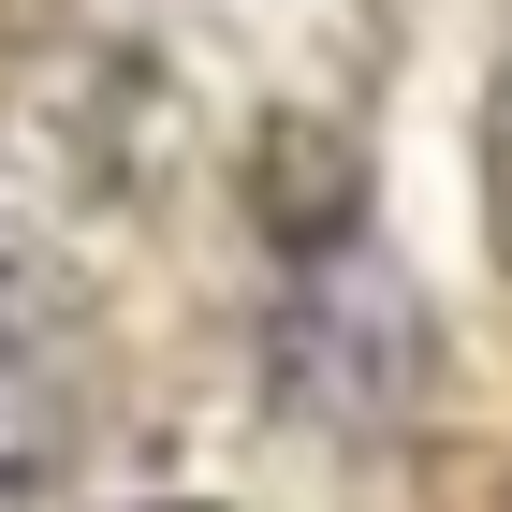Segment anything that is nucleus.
<instances>
[{
	"mask_svg": "<svg viewBox=\"0 0 512 512\" xmlns=\"http://www.w3.org/2000/svg\"><path fill=\"white\" fill-rule=\"evenodd\" d=\"M410 366H425V337H410V293H395L381 264L308 278V308H293V381H308V410H337V425H395Z\"/></svg>",
	"mask_w": 512,
	"mask_h": 512,
	"instance_id": "nucleus-1",
	"label": "nucleus"
},
{
	"mask_svg": "<svg viewBox=\"0 0 512 512\" xmlns=\"http://www.w3.org/2000/svg\"><path fill=\"white\" fill-rule=\"evenodd\" d=\"M59 322H74V308H59V264H44V249H15V235H0V381H15V366H44V352H59Z\"/></svg>",
	"mask_w": 512,
	"mask_h": 512,
	"instance_id": "nucleus-2",
	"label": "nucleus"
}]
</instances>
